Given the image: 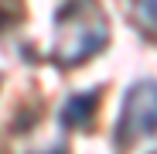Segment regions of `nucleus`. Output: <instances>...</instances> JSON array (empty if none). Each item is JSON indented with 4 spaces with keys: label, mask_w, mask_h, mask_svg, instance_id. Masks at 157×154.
<instances>
[{
    "label": "nucleus",
    "mask_w": 157,
    "mask_h": 154,
    "mask_svg": "<svg viewBox=\"0 0 157 154\" xmlns=\"http://www.w3.org/2000/svg\"><path fill=\"white\" fill-rule=\"evenodd\" d=\"M109 41V21L96 0H62L51 14V41L44 58L58 69H75L96 58Z\"/></svg>",
    "instance_id": "f257e3e1"
},
{
    "label": "nucleus",
    "mask_w": 157,
    "mask_h": 154,
    "mask_svg": "<svg viewBox=\"0 0 157 154\" xmlns=\"http://www.w3.org/2000/svg\"><path fill=\"white\" fill-rule=\"evenodd\" d=\"M154 134H157V79H137L123 93L113 123V140L116 147H130Z\"/></svg>",
    "instance_id": "f03ea898"
},
{
    "label": "nucleus",
    "mask_w": 157,
    "mask_h": 154,
    "mask_svg": "<svg viewBox=\"0 0 157 154\" xmlns=\"http://www.w3.org/2000/svg\"><path fill=\"white\" fill-rule=\"evenodd\" d=\"M96 103H99V93H96V89H89V93H72V96L62 103V110H58L62 127H68V130H82V127H89L92 116H96Z\"/></svg>",
    "instance_id": "7ed1b4c3"
},
{
    "label": "nucleus",
    "mask_w": 157,
    "mask_h": 154,
    "mask_svg": "<svg viewBox=\"0 0 157 154\" xmlns=\"http://www.w3.org/2000/svg\"><path fill=\"white\" fill-rule=\"evenodd\" d=\"M137 7H140L144 21H147V24H154V28H157V0H137Z\"/></svg>",
    "instance_id": "20e7f679"
},
{
    "label": "nucleus",
    "mask_w": 157,
    "mask_h": 154,
    "mask_svg": "<svg viewBox=\"0 0 157 154\" xmlns=\"http://www.w3.org/2000/svg\"><path fill=\"white\" fill-rule=\"evenodd\" d=\"M150 154H157V151H150Z\"/></svg>",
    "instance_id": "39448f33"
}]
</instances>
